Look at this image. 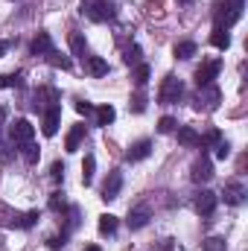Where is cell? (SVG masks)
Here are the masks:
<instances>
[{
	"label": "cell",
	"instance_id": "4316f807",
	"mask_svg": "<svg viewBox=\"0 0 248 251\" xmlns=\"http://www.w3.org/2000/svg\"><path fill=\"white\" fill-rule=\"evenodd\" d=\"M47 62L53 64V67H62V70H70V59H64V56H59L56 50H50V53H47Z\"/></svg>",
	"mask_w": 248,
	"mask_h": 251
},
{
	"label": "cell",
	"instance_id": "8fae6325",
	"mask_svg": "<svg viewBox=\"0 0 248 251\" xmlns=\"http://www.w3.org/2000/svg\"><path fill=\"white\" fill-rule=\"evenodd\" d=\"M128 228L131 231H140V228H146V222H149V207L146 204H140V207H134V210H128Z\"/></svg>",
	"mask_w": 248,
	"mask_h": 251
},
{
	"label": "cell",
	"instance_id": "7c38bea8",
	"mask_svg": "<svg viewBox=\"0 0 248 251\" xmlns=\"http://www.w3.org/2000/svg\"><path fill=\"white\" fill-rule=\"evenodd\" d=\"M149 152H152V143L149 140H137L128 152H125V161H131V164H137V161H143V158H149Z\"/></svg>",
	"mask_w": 248,
	"mask_h": 251
},
{
	"label": "cell",
	"instance_id": "f546056e",
	"mask_svg": "<svg viewBox=\"0 0 248 251\" xmlns=\"http://www.w3.org/2000/svg\"><path fill=\"white\" fill-rule=\"evenodd\" d=\"M201 249L204 251H225V240H222V237H207V240L201 243Z\"/></svg>",
	"mask_w": 248,
	"mask_h": 251
},
{
	"label": "cell",
	"instance_id": "3957f363",
	"mask_svg": "<svg viewBox=\"0 0 248 251\" xmlns=\"http://www.w3.org/2000/svg\"><path fill=\"white\" fill-rule=\"evenodd\" d=\"M219 102H222V91H219L213 82L198 88V94H196V108H198V111H201V108H204V111H216Z\"/></svg>",
	"mask_w": 248,
	"mask_h": 251
},
{
	"label": "cell",
	"instance_id": "484cf974",
	"mask_svg": "<svg viewBox=\"0 0 248 251\" xmlns=\"http://www.w3.org/2000/svg\"><path fill=\"white\" fill-rule=\"evenodd\" d=\"M131 79H134V85H137V88H143V85L149 82V64H137V67H134V73H131Z\"/></svg>",
	"mask_w": 248,
	"mask_h": 251
},
{
	"label": "cell",
	"instance_id": "cb8c5ba5",
	"mask_svg": "<svg viewBox=\"0 0 248 251\" xmlns=\"http://www.w3.org/2000/svg\"><path fill=\"white\" fill-rule=\"evenodd\" d=\"M196 56V44L193 41H178L175 44V59H193Z\"/></svg>",
	"mask_w": 248,
	"mask_h": 251
},
{
	"label": "cell",
	"instance_id": "7402d4cb",
	"mask_svg": "<svg viewBox=\"0 0 248 251\" xmlns=\"http://www.w3.org/2000/svg\"><path fill=\"white\" fill-rule=\"evenodd\" d=\"M114 117H117V111H114L111 105H99V108H97V126L114 123Z\"/></svg>",
	"mask_w": 248,
	"mask_h": 251
},
{
	"label": "cell",
	"instance_id": "8992f818",
	"mask_svg": "<svg viewBox=\"0 0 248 251\" xmlns=\"http://www.w3.org/2000/svg\"><path fill=\"white\" fill-rule=\"evenodd\" d=\"M9 137L15 143H29L35 137V126L29 123V120H15V123L9 126Z\"/></svg>",
	"mask_w": 248,
	"mask_h": 251
},
{
	"label": "cell",
	"instance_id": "9a60e30c",
	"mask_svg": "<svg viewBox=\"0 0 248 251\" xmlns=\"http://www.w3.org/2000/svg\"><path fill=\"white\" fill-rule=\"evenodd\" d=\"M175 134H178V143H184V146H201V134L190 126H178Z\"/></svg>",
	"mask_w": 248,
	"mask_h": 251
},
{
	"label": "cell",
	"instance_id": "d6986e66",
	"mask_svg": "<svg viewBox=\"0 0 248 251\" xmlns=\"http://www.w3.org/2000/svg\"><path fill=\"white\" fill-rule=\"evenodd\" d=\"M88 73L91 76H105L108 73V62L99 56H88Z\"/></svg>",
	"mask_w": 248,
	"mask_h": 251
},
{
	"label": "cell",
	"instance_id": "4dcf8cb0",
	"mask_svg": "<svg viewBox=\"0 0 248 251\" xmlns=\"http://www.w3.org/2000/svg\"><path fill=\"white\" fill-rule=\"evenodd\" d=\"M128 108H131L134 114H140V111L146 108V97H143V94H134V97H131V102H128Z\"/></svg>",
	"mask_w": 248,
	"mask_h": 251
},
{
	"label": "cell",
	"instance_id": "7a4b0ae2",
	"mask_svg": "<svg viewBox=\"0 0 248 251\" xmlns=\"http://www.w3.org/2000/svg\"><path fill=\"white\" fill-rule=\"evenodd\" d=\"M38 222V213L35 210H29V213H18V210H6V207H0V225L3 228H32Z\"/></svg>",
	"mask_w": 248,
	"mask_h": 251
},
{
	"label": "cell",
	"instance_id": "ffe728a7",
	"mask_svg": "<svg viewBox=\"0 0 248 251\" xmlns=\"http://www.w3.org/2000/svg\"><path fill=\"white\" fill-rule=\"evenodd\" d=\"M210 41H213V47H216V50H228V47H231V35H228L222 26H216V29H213Z\"/></svg>",
	"mask_w": 248,
	"mask_h": 251
},
{
	"label": "cell",
	"instance_id": "836d02e7",
	"mask_svg": "<svg viewBox=\"0 0 248 251\" xmlns=\"http://www.w3.org/2000/svg\"><path fill=\"white\" fill-rule=\"evenodd\" d=\"M50 176H53V181H62V178H64V164H62V161H56V164H53V173H50Z\"/></svg>",
	"mask_w": 248,
	"mask_h": 251
},
{
	"label": "cell",
	"instance_id": "e0dca14e",
	"mask_svg": "<svg viewBox=\"0 0 248 251\" xmlns=\"http://www.w3.org/2000/svg\"><path fill=\"white\" fill-rule=\"evenodd\" d=\"M82 140H85V126L79 123V126L70 128V134H67V140H64V149H67V152H76Z\"/></svg>",
	"mask_w": 248,
	"mask_h": 251
},
{
	"label": "cell",
	"instance_id": "603a6c76",
	"mask_svg": "<svg viewBox=\"0 0 248 251\" xmlns=\"http://www.w3.org/2000/svg\"><path fill=\"white\" fill-rule=\"evenodd\" d=\"M94 170H97V158H94V155H88V158H85V164H82V181H85V184H91V181H94Z\"/></svg>",
	"mask_w": 248,
	"mask_h": 251
},
{
	"label": "cell",
	"instance_id": "1f68e13d",
	"mask_svg": "<svg viewBox=\"0 0 248 251\" xmlns=\"http://www.w3.org/2000/svg\"><path fill=\"white\" fill-rule=\"evenodd\" d=\"M158 131H161V134H170V131H175V120H173V117H161Z\"/></svg>",
	"mask_w": 248,
	"mask_h": 251
},
{
	"label": "cell",
	"instance_id": "d6a6232c",
	"mask_svg": "<svg viewBox=\"0 0 248 251\" xmlns=\"http://www.w3.org/2000/svg\"><path fill=\"white\" fill-rule=\"evenodd\" d=\"M228 155H231V146H228L225 140H219V143H216V158H222V161H225Z\"/></svg>",
	"mask_w": 248,
	"mask_h": 251
},
{
	"label": "cell",
	"instance_id": "5bb4252c",
	"mask_svg": "<svg viewBox=\"0 0 248 251\" xmlns=\"http://www.w3.org/2000/svg\"><path fill=\"white\" fill-rule=\"evenodd\" d=\"M59 117H62V108L59 105H50L44 111V134H56L59 131Z\"/></svg>",
	"mask_w": 248,
	"mask_h": 251
},
{
	"label": "cell",
	"instance_id": "ba28073f",
	"mask_svg": "<svg viewBox=\"0 0 248 251\" xmlns=\"http://www.w3.org/2000/svg\"><path fill=\"white\" fill-rule=\"evenodd\" d=\"M219 67H222V62H219V59H210V62H204L198 70H196V85H198V88H201V85H210V82L216 79Z\"/></svg>",
	"mask_w": 248,
	"mask_h": 251
},
{
	"label": "cell",
	"instance_id": "ac0fdd59",
	"mask_svg": "<svg viewBox=\"0 0 248 251\" xmlns=\"http://www.w3.org/2000/svg\"><path fill=\"white\" fill-rule=\"evenodd\" d=\"M70 50H73V56L88 59V44H85V35H82V32H73V35H70Z\"/></svg>",
	"mask_w": 248,
	"mask_h": 251
},
{
	"label": "cell",
	"instance_id": "ab89813d",
	"mask_svg": "<svg viewBox=\"0 0 248 251\" xmlns=\"http://www.w3.org/2000/svg\"><path fill=\"white\" fill-rule=\"evenodd\" d=\"M178 3H193V0H178Z\"/></svg>",
	"mask_w": 248,
	"mask_h": 251
},
{
	"label": "cell",
	"instance_id": "8d00e7d4",
	"mask_svg": "<svg viewBox=\"0 0 248 251\" xmlns=\"http://www.w3.org/2000/svg\"><path fill=\"white\" fill-rule=\"evenodd\" d=\"M204 140H207V143H219V131H216V128H210V131H207V137H204Z\"/></svg>",
	"mask_w": 248,
	"mask_h": 251
},
{
	"label": "cell",
	"instance_id": "f1b7e54d",
	"mask_svg": "<svg viewBox=\"0 0 248 251\" xmlns=\"http://www.w3.org/2000/svg\"><path fill=\"white\" fill-rule=\"evenodd\" d=\"M123 62H125V64H134V67L140 64V47H137V44H131V47H125V56H123Z\"/></svg>",
	"mask_w": 248,
	"mask_h": 251
},
{
	"label": "cell",
	"instance_id": "d4e9b609",
	"mask_svg": "<svg viewBox=\"0 0 248 251\" xmlns=\"http://www.w3.org/2000/svg\"><path fill=\"white\" fill-rule=\"evenodd\" d=\"M0 88H24V73H6V76H0Z\"/></svg>",
	"mask_w": 248,
	"mask_h": 251
},
{
	"label": "cell",
	"instance_id": "83f0119b",
	"mask_svg": "<svg viewBox=\"0 0 248 251\" xmlns=\"http://www.w3.org/2000/svg\"><path fill=\"white\" fill-rule=\"evenodd\" d=\"M21 146H24V158H26V164H35V161H38V155H41V152H38V146H35L32 140H29V143H21Z\"/></svg>",
	"mask_w": 248,
	"mask_h": 251
},
{
	"label": "cell",
	"instance_id": "f35d334b",
	"mask_svg": "<svg viewBox=\"0 0 248 251\" xmlns=\"http://www.w3.org/2000/svg\"><path fill=\"white\" fill-rule=\"evenodd\" d=\"M3 50H6V44H3V41H0V56H3Z\"/></svg>",
	"mask_w": 248,
	"mask_h": 251
},
{
	"label": "cell",
	"instance_id": "74e56055",
	"mask_svg": "<svg viewBox=\"0 0 248 251\" xmlns=\"http://www.w3.org/2000/svg\"><path fill=\"white\" fill-rule=\"evenodd\" d=\"M85 251H102V249H99V246H88Z\"/></svg>",
	"mask_w": 248,
	"mask_h": 251
},
{
	"label": "cell",
	"instance_id": "9c48e42d",
	"mask_svg": "<svg viewBox=\"0 0 248 251\" xmlns=\"http://www.w3.org/2000/svg\"><path fill=\"white\" fill-rule=\"evenodd\" d=\"M120 187H123V176H120V170H111L108 178H105V184H102V199L105 201L117 199L120 196Z\"/></svg>",
	"mask_w": 248,
	"mask_h": 251
},
{
	"label": "cell",
	"instance_id": "5b68a950",
	"mask_svg": "<svg viewBox=\"0 0 248 251\" xmlns=\"http://www.w3.org/2000/svg\"><path fill=\"white\" fill-rule=\"evenodd\" d=\"M181 94H184L181 79L167 76V79H164V85H161V91H158V100H161L164 105H173V102H178V100H181Z\"/></svg>",
	"mask_w": 248,
	"mask_h": 251
},
{
	"label": "cell",
	"instance_id": "2e32d148",
	"mask_svg": "<svg viewBox=\"0 0 248 251\" xmlns=\"http://www.w3.org/2000/svg\"><path fill=\"white\" fill-rule=\"evenodd\" d=\"M29 50H32V56H47V53L53 50V41H50V35H47V32H38Z\"/></svg>",
	"mask_w": 248,
	"mask_h": 251
},
{
	"label": "cell",
	"instance_id": "277c9868",
	"mask_svg": "<svg viewBox=\"0 0 248 251\" xmlns=\"http://www.w3.org/2000/svg\"><path fill=\"white\" fill-rule=\"evenodd\" d=\"M82 9H85V15H88L91 21H99V24H102V21H114V15H117L108 0H88Z\"/></svg>",
	"mask_w": 248,
	"mask_h": 251
},
{
	"label": "cell",
	"instance_id": "30bf717a",
	"mask_svg": "<svg viewBox=\"0 0 248 251\" xmlns=\"http://www.w3.org/2000/svg\"><path fill=\"white\" fill-rule=\"evenodd\" d=\"M213 210H216V193L201 190V193L196 196V213H198V216H210Z\"/></svg>",
	"mask_w": 248,
	"mask_h": 251
},
{
	"label": "cell",
	"instance_id": "6da1fadb",
	"mask_svg": "<svg viewBox=\"0 0 248 251\" xmlns=\"http://www.w3.org/2000/svg\"><path fill=\"white\" fill-rule=\"evenodd\" d=\"M243 6H246V0H222L219 12H216V26H222V29L234 26L243 15Z\"/></svg>",
	"mask_w": 248,
	"mask_h": 251
},
{
	"label": "cell",
	"instance_id": "d590c367",
	"mask_svg": "<svg viewBox=\"0 0 248 251\" xmlns=\"http://www.w3.org/2000/svg\"><path fill=\"white\" fill-rule=\"evenodd\" d=\"M76 111H79V114H91V111H94V105H91V102H82V100H79V102H76Z\"/></svg>",
	"mask_w": 248,
	"mask_h": 251
},
{
	"label": "cell",
	"instance_id": "52a82bcc",
	"mask_svg": "<svg viewBox=\"0 0 248 251\" xmlns=\"http://www.w3.org/2000/svg\"><path fill=\"white\" fill-rule=\"evenodd\" d=\"M190 178H193L196 184H201V181H210V178H213V164H210V158H207V155H201V158L193 164Z\"/></svg>",
	"mask_w": 248,
	"mask_h": 251
},
{
	"label": "cell",
	"instance_id": "e575fe53",
	"mask_svg": "<svg viewBox=\"0 0 248 251\" xmlns=\"http://www.w3.org/2000/svg\"><path fill=\"white\" fill-rule=\"evenodd\" d=\"M50 207H53V210H62V207H64L62 193H53V196H50Z\"/></svg>",
	"mask_w": 248,
	"mask_h": 251
},
{
	"label": "cell",
	"instance_id": "44dd1931",
	"mask_svg": "<svg viewBox=\"0 0 248 251\" xmlns=\"http://www.w3.org/2000/svg\"><path fill=\"white\" fill-rule=\"evenodd\" d=\"M117 216H111V213H102L99 216V234H105V237H111L114 231H117Z\"/></svg>",
	"mask_w": 248,
	"mask_h": 251
},
{
	"label": "cell",
	"instance_id": "4fadbf2b",
	"mask_svg": "<svg viewBox=\"0 0 248 251\" xmlns=\"http://www.w3.org/2000/svg\"><path fill=\"white\" fill-rule=\"evenodd\" d=\"M225 201H228V204H243V201H246V187H243V181L225 184Z\"/></svg>",
	"mask_w": 248,
	"mask_h": 251
}]
</instances>
